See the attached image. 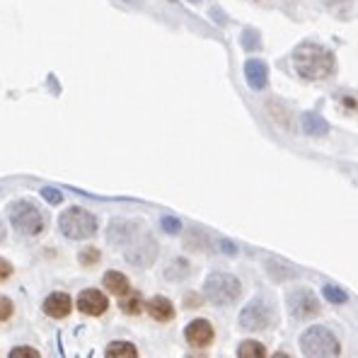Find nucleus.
<instances>
[{
	"instance_id": "nucleus-1",
	"label": "nucleus",
	"mask_w": 358,
	"mask_h": 358,
	"mask_svg": "<svg viewBox=\"0 0 358 358\" xmlns=\"http://www.w3.org/2000/svg\"><path fill=\"white\" fill-rule=\"evenodd\" d=\"M291 61L296 73L300 78H305V80H324V78H329L336 71L334 54L320 44H310V41L296 46Z\"/></svg>"
},
{
	"instance_id": "nucleus-2",
	"label": "nucleus",
	"mask_w": 358,
	"mask_h": 358,
	"mask_svg": "<svg viewBox=\"0 0 358 358\" xmlns=\"http://www.w3.org/2000/svg\"><path fill=\"white\" fill-rule=\"evenodd\" d=\"M8 218L13 223V228L22 235H39L46 228V215L44 210H39L31 201H13L8 206Z\"/></svg>"
},
{
	"instance_id": "nucleus-3",
	"label": "nucleus",
	"mask_w": 358,
	"mask_h": 358,
	"mask_svg": "<svg viewBox=\"0 0 358 358\" xmlns=\"http://www.w3.org/2000/svg\"><path fill=\"white\" fill-rule=\"evenodd\" d=\"M300 351L310 358H329L341 354V344L327 327H310L300 334Z\"/></svg>"
},
{
	"instance_id": "nucleus-4",
	"label": "nucleus",
	"mask_w": 358,
	"mask_h": 358,
	"mask_svg": "<svg viewBox=\"0 0 358 358\" xmlns=\"http://www.w3.org/2000/svg\"><path fill=\"white\" fill-rule=\"evenodd\" d=\"M203 293H206V298L213 305L225 308V305H233L235 300L240 298L242 283L238 276H233V273L215 271V273H210L206 278V283H203Z\"/></svg>"
},
{
	"instance_id": "nucleus-5",
	"label": "nucleus",
	"mask_w": 358,
	"mask_h": 358,
	"mask_svg": "<svg viewBox=\"0 0 358 358\" xmlns=\"http://www.w3.org/2000/svg\"><path fill=\"white\" fill-rule=\"evenodd\" d=\"M97 218L85 208H68L66 213H61L59 228L68 240H87L92 235H97Z\"/></svg>"
},
{
	"instance_id": "nucleus-6",
	"label": "nucleus",
	"mask_w": 358,
	"mask_h": 358,
	"mask_svg": "<svg viewBox=\"0 0 358 358\" xmlns=\"http://www.w3.org/2000/svg\"><path fill=\"white\" fill-rule=\"evenodd\" d=\"M273 322V305L266 303L264 298H255L245 305L240 313V327L250 331H264Z\"/></svg>"
},
{
	"instance_id": "nucleus-7",
	"label": "nucleus",
	"mask_w": 358,
	"mask_h": 358,
	"mask_svg": "<svg viewBox=\"0 0 358 358\" xmlns=\"http://www.w3.org/2000/svg\"><path fill=\"white\" fill-rule=\"evenodd\" d=\"M155 259H157V242L152 240L150 235L141 233V240L134 238L129 245H126V262H129V264L145 268Z\"/></svg>"
},
{
	"instance_id": "nucleus-8",
	"label": "nucleus",
	"mask_w": 358,
	"mask_h": 358,
	"mask_svg": "<svg viewBox=\"0 0 358 358\" xmlns=\"http://www.w3.org/2000/svg\"><path fill=\"white\" fill-rule=\"evenodd\" d=\"M288 310L296 320H310L320 315V300L308 291V288H296L286 298Z\"/></svg>"
},
{
	"instance_id": "nucleus-9",
	"label": "nucleus",
	"mask_w": 358,
	"mask_h": 358,
	"mask_svg": "<svg viewBox=\"0 0 358 358\" xmlns=\"http://www.w3.org/2000/svg\"><path fill=\"white\" fill-rule=\"evenodd\" d=\"M107 308H109V300L102 291L87 288V291H83L80 296H78V310L90 315V317H99V315L107 313Z\"/></svg>"
},
{
	"instance_id": "nucleus-10",
	"label": "nucleus",
	"mask_w": 358,
	"mask_h": 358,
	"mask_svg": "<svg viewBox=\"0 0 358 358\" xmlns=\"http://www.w3.org/2000/svg\"><path fill=\"white\" fill-rule=\"evenodd\" d=\"M138 230H141V223H136V220H112L109 223V230H107V240L112 242V245H129L134 238H138Z\"/></svg>"
},
{
	"instance_id": "nucleus-11",
	"label": "nucleus",
	"mask_w": 358,
	"mask_h": 358,
	"mask_svg": "<svg viewBox=\"0 0 358 358\" xmlns=\"http://www.w3.org/2000/svg\"><path fill=\"white\" fill-rule=\"evenodd\" d=\"M184 336H187L189 344L196 346V349H206L210 341H213L215 331H213V324H210L208 320H194V322L187 324Z\"/></svg>"
},
{
	"instance_id": "nucleus-12",
	"label": "nucleus",
	"mask_w": 358,
	"mask_h": 358,
	"mask_svg": "<svg viewBox=\"0 0 358 358\" xmlns=\"http://www.w3.org/2000/svg\"><path fill=\"white\" fill-rule=\"evenodd\" d=\"M245 78L252 90H264L268 83V66L262 59H250L245 63Z\"/></svg>"
},
{
	"instance_id": "nucleus-13",
	"label": "nucleus",
	"mask_w": 358,
	"mask_h": 358,
	"mask_svg": "<svg viewBox=\"0 0 358 358\" xmlns=\"http://www.w3.org/2000/svg\"><path fill=\"white\" fill-rule=\"evenodd\" d=\"M71 310H73V300L71 296H66V293H51V296L44 300V313L54 320L68 317Z\"/></svg>"
},
{
	"instance_id": "nucleus-14",
	"label": "nucleus",
	"mask_w": 358,
	"mask_h": 358,
	"mask_svg": "<svg viewBox=\"0 0 358 358\" xmlns=\"http://www.w3.org/2000/svg\"><path fill=\"white\" fill-rule=\"evenodd\" d=\"M148 313L155 322H170V320L175 317V305H172L167 298L155 296L148 300Z\"/></svg>"
},
{
	"instance_id": "nucleus-15",
	"label": "nucleus",
	"mask_w": 358,
	"mask_h": 358,
	"mask_svg": "<svg viewBox=\"0 0 358 358\" xmlns=\"http://www.w3.org/2000/svg\"><path fill=\"white\" fill-rule=\"evenodd\" d=\"M303 131L308 136H327L329 124L324 121V117H320L317 112H308V114H303Z\"/></svg>"
},
{
	"instance_id": "nucleus-16",
	"label": "nucleus",
	"mask_w": 358,
	"mask_h": 358,
	"mask_svg": "<svg viewBox=\"0 0 358 358\" xmlns=\"http://www.w3.org/2000/svg\"><path fill=\"white\" fill-rule=\"evenodd\" d=\"M104 288H107V291H112L114 296H124V293L131 291L129 278H126L121 271H107V273H104Z\"/></svg>"
},
{
	"instance_id": "nucleus-17",
	"label": "nucleus",
	"mask_w": 358,
	"mask_h": 358,
	"mask_svg": "<svg viewBox=\"0 0 358 358\" xmlns=\"http://www.w3.org/2000/svg\"><path fill=\"white\" fill-rule=\"evenodd\" d=\"M324 8L329 10L334 17L339 20H349L354 15V8H356V0H320Z\"/></svg>"
},
{
	"instance_id": "nucleus-18",
	"label": "nucleus",
	"mask_w": 358,
	"mask_h": 358,
	"mask_svg": "<svg viewBox=\"0 0 358 358\" xmlns=\"http://www.w3.org/2000/svg\"><path fill=\"white\" fill-rule=\"evenodd\" d=\"M104 356L107 358H136L138 356V349H136V344H131V341H112V344L107 346V351H104Z\"/></svg>"
},
{
	"instance_id": "nucleus-19",
	"label": "nucleus",
	"mask_w": 358,
	"mask_h": 358,
	"mask_svg": "<svg viewBox=\"0 0 358 358\" xmlns=\"http://www.w3.org/2000/svg\"><path fill=\"white\" fill-rule=\"evenodd\" d=\"M266 273L273 278V281H288V278H296L298 271L293 266L288 264H281V262L276 259H268L266 262Z\"/></svg>"
},
{
	"instance_id": "nucleus-20",
	"label": "nucleus",
	"mask_w": 358,
	"mask_h": 358,
	"mask_svg": "<svg viewBox=\"0 0 358 358\" xmlns=\"http://www.w3.org/2000/svg\"><path fill=\"white\" fill-rule=\"evenodd\" d=\"M238 356L240 358H266V346L259 344V341H242L240 349H238Z\"/></svg>"
},
{
	"instance_id": "nucleus-21",
	"label": "nucleus",
	"mask_w": 358,
	"mask_h": 358,
	"mask_svg": "<svg viewBox=\"0 0 358 358\" xmlns=\"http://www.w3.org/2000/svg\"><path fill=\"white\" fill-rule=\"evenodd\" d=\"M189 271H192V266H189L187 259H175L165 268V278L167 281H182V278L189 276Z\"/></svg>"
},
{
	"instance_id": "nucleus-22",
	"label": "nucleus",
	"mask_w": 358,
	"mask_h": 358,
	"mask_svg": "<svg viewBox=\"0 0 358 358\" xmlns=\"http://www.w3.org/2000/svg\"><path fill=\"white\" fill-rule=\"evenodd\" d=\"M124 300H121V310H124L126 315H138L141 313V305H143V300H141L138 293H124L121 296Z\"/></svg>"
},
{
	"instance_id": "nucleus-23",
	"label": "nucleus",
	"mask_w": 358,
	"mask_h": 358,
	"mask_svg": "<svg viewBox=\"0 0 358 358\" xmlns=\"http://www.w3.org/2000/svg\"><path fill=\"white\" fill-rule=\"evenodd\" d=\"M240 44H242V49H245V51H257L262 46L259 31H257V29H245V31H242V36H240Z\"/></svg>"
},
{
	"instance_id": "nucleus-24",
	"label": "nucleus",
	"mask_w": 358,
	"mask_h": 358,
	"mask_svg": "<svg viewBox=\"0 0 358 358\" xmlns=\"http://www.w3.org/2000/svg\"><path fill=\"white\" fill-rule=\"evenodd\" d=\"M322 293H324V298H327L329 303H334V305H341V303H346V300H349V293L341 291L339 286H331V283H327V286L322 288Z\"/></svg>"
},
{
	"instance_id": "nucleus-25",
	"label": "nucleus",
	"mask_w": 358,
	"mask_h": 358,
	"mask_svg": "<svg viewBox=\"0 0 358 358\" xmlns=\"http://www.w3.org/2000/svg\"><path fill=\"white\" fill-rule=\"evenodd\" d=\"M99 250H94V247H87V250H83L80 252V257H78V262H80L83 266H92V264H97L99 262Z\"/></svg>"
},
{
	"instance_id": "nucleus-26",
	"label": "nucleus",
	"mask_w": 358,
	"mask_h": 358,
	"mask_svg": "<svg viewBox=\"0 0 358 358\" xmlns=\"http://www.w3.org/2000/svg\"><path fill=\"white\" fill-rule=\"evenodd\" d=\"M13 310H15L13 300L5 298V296H0V322H5V320L13 317Z\"/></svg>"
},
{
	"instance_id": "nucleus-27",
	"label": "nucleus",
	"mask_w": 358,
	"mask_h": 358,
	"mask_svg": "<svg viewBox=\"0 0 358 358\" xmlns=\"http://www.w3.org/2000/svg\"><path fill=\"white\" fill-rule=\"evenodd\" d=\"M10 358H39V351L31 349V346H17V349L10 351Z\"/></svg>"
},
{
	"instance_id": "nucleus-28",
	"label": "nucleus",
	"mask_w": 358,
	"mask_h": 358,
	"mask_svg": "<svg viewBox=\"0 0 358 358\" xmlns=\"http://www.w3.org/2000/svg\"><path fill=\"white\" fill-rule=\"evenodd\" d=\"M41 196H44L49 203H54V206H59V203L63 201V194L59 192V189H51V187H44V189H41Z\"/></svg>"
},
{
	"instance_id": "nucleus-29",
	"label": "nucleus",
	"mask_w": 358,
	"mask_h": 358,
	"mask_svg": "<svg viewBox=\"0 0 358 358\" xmlns=\"http://www.w3.org/2000/svg\"><path fill=\"white\" fill-rule=\"evenodd\" d=\"M162 230L170 235H177L179 230H182V223H179L177 218H172V215H165V218H162Z\"/></svg>"
},
{
	"instance_id": "nucleus-30",
	"label": "nucleus",
	"mask_w": 358,
	"mask_h": 358,
	"mask_svg": "<svg viewBox=\"0 0 358 358\" xmlns=\"http://www.w3.org/2000/svg\"><path fill=\"white\" fill-rule=\"evenodd\" d=\"M13 276V264L8 259H0V281H8Z\"/></svg>"
},
{
	"instance_id": "nucleus-31",
	"label": "nucleus",
	"mask_w": 358,
	"mask_h": 358,
	"mask_svg": "<svg viewBox=\"0 0 358 358\" xmlns=\"http://www.w3.org/2000/svg\"><path fill=\"white\" fill-rule=\"evenodd\" d=\"M220 247H223V250H225V255H235V252H238V247H235V245H230V242H220Z\"/></svg>"
},
{
	"instance_id": "nucleus-32",
	"label": "nucleus",
	"mask_w": 358,
	"mask_h": 358,
	"mask_svg": "<svg viewBox=\"0 0 358 358\" xmlns=\"http://www.w3.org/2000/svg\"><path fill=\"white\" fill-rule=\"evenodd\" d=\"M121 3H126V5H134V8H141V5H143V0H121Z\"/></svg>"
},
{
	"instance_id": "nucleus-33",
	"label": "nucleus",
	"mask_w": 358,
	"mask_h": 358,
	"mask_svg": "<svg viewBox=\"0 0 358 358\" xmlns=\"http://www.w3.org/2000/svg\"><path fill=\"white\" fill-rule=\"evenodd\" d=\"M5 240V228H3V223H0V242Z\"/></svg>"
},
{
	"instance_id": "nucleus-34",
	"label": "nucleus",
	"mask_w": 358,
	"mask_h": 358,
	"mask_svg": "<svg viewBox=\"0 0 358 358\" xmlns=\"http://www.w3.org/2000/svg\"><path fill=\"white\" fill-rule=\"evenodd\" d=\"M189 3H201V0H189Z\"/></svg>"
},
{
	"instance_id": "nucleus-35",
	"label": "nucleus",
	"mask_w": 358,
	"mask_h": 358,
	"mask_svg": "<svg viewBox=\"0 0 358 358\" xmlns=\"http://www.w3.org/2000/svg\"><path fill=\"white\" fill-rule=\"evenodd\" d=\"M255 3H266V0H255Z\"/></svg>"
},
{
	"instance_id": "nucleus-36",
	"label": "nucleus",
	"mask_w": 358,
	"mask_h": 358,
	"mask_svg": "<svg viewBox=\"0 0 358 358\" xmlns=\"http://www.w3.org/2000/svg\"><path fill=\"white\" fill-rule=\"evenodd\" d=\"M170 3H175V0H170Z\"/></svg>"
}]
</instances>
